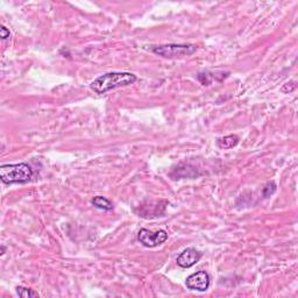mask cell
Returning a JSON list of instances; mask_svg holds the SVG:
<instances>
[{"mask_svg": "<svg viewBox=\"0 0 298 298\" xmlns=\"http://www.w3.org/2000/svg\"><path fill=\"white\" fill-rule=\"evenodd\" d=\"M136 82V76L130 72H107L97 77L91 83V89L98 95H103L111 90L132 85Z\"/></svg>", "mask_w": 298, "mask_h": 298, "instance_id": "cell-1", "label": "cell"}, {"mask_svg": "<svg viewBox=\"0 0 298 298\" xmlns=\"http://www.w3.org/2000/svg\"><path fill=\"white\" fill-rule=\"evenodd\" d=\"M33 177V170L27 163L4 165L0 167V179L5 184H23L29 182Z\"/></svg>", "mask_w": 298, "mask_h": 298, "instance_id": "cell-2", "label": "cell"}, {"mask_svg": "<svg viewBox=\"0 0 298 298\" xmlns=\"http://www.w3.org/2000/svg\"><path fill=\"white\" fill-rule=\"evenodd\" d=\"M154 54L162 56L166 59L180 58V56H189L197 52V46L195 45H163L159 47H154L152 49Z\"/></svg>", "mask_w": 298, "mask_h": 298, "instance_id": "cell-3", "label": "cell"}, {"mask_svg": "<svg viewBox=\"0 0 298 298\" xmlns=\"http://www.w3.org/2000/svg\"><path fill=\"white\" fill-rule=\"evenodd\" d=\"M168 239V233L166 231L160 230L157 232H150L147 229H141L138 233V240L141 242V245L148 248H154L159 245H162Z\"/></svg>", "mask_w": 298, "mask_h": 298, "instance_id": "cell-4", "label": "cell"}, {"mask_svg": "<svg viewBox=\"0 0 298 298\" xmlns=\"http://www.w3.org/2000/svg\"><path fill=\"white\" fill-rule=\"evenodd\" d=\"M185 286L187 289L204 293L210 287V276L206 272H197L186 277Z\"/></svg>", "mask_w": 298, "mask_h": 298, "instance_id": "cell-5", "label": "cell"}, {"mask_svg": "<svg viewBox=\"0 0 298 298\" xmlns=\"http://www.w3.org/2000/svg\"><path fill=\"white\" fill-rule=\"evenodd\" d=\"M200 257H202V253L196 248L190 247V248L183 250V252L177 256L176 262L180 268H191L198 262Z\"/></svg>", "mask_w": 298, "mask_h": 298, "instance_id": "cell-6", "label": "cell"}, {"mask_svg": "<svg viewBox=\"0 0 298 298\" xmlns=\"http://www.w3.org/2000/svg\"><path fill=\"white\" fill-rule=\"evenodd\" d=\"M239 143V138L237 135H226L217 140V146L220 149H231Z\"/></svg>", "mask_w": 298, "mask_h": 298, "instance_id": "cell-7", "label": "cell"}, {"mask_svg": "<svg viewBox=\"0 0 298 298\" xmlns=\"http://www.w3.org/2000/svg\"><path fill=\"white\" fill-rule=\"evenodd\" d=\"M92 205L97 207V209L103 210V211H112L113 210V204L110 202L109 199L105 198V197L102 196H97L91 200Z\"/></svg>", "mask_w": 298, "mask_h": 298, "instance_id": "cell-8", "label": "cell"}, {"mask_svg": "<svg viewBox=\"0 0 298 298\" xmlns=\"http://www.w3.org/2000/svg\"><path fill=\"white\" fill-rule=\"evenodd\" d=\"M16 294H18L20 297H23V298L39 297V294L36 293V291L25 287H16Z\"/></svg>", "mask_w": 298, "mask_h": 298, "instance_id": "cell-9", "label": "cell"}, {"mask_svg": "<svg viewBox=\"0 0 298 298\" xmlns=\"http://www.w3.org/2000/svg\"><path fill=\"white\" fill-rule=\"evenodd\" d=\"M276 183L275 182H268L267 184H266V186L263 187V191H262V195H263V197L264 198H268V197H270V196H273L274 193H275V191H276Z\"/></svg>", "mask_w": 298, "mask_h": 298, "instance_id": "cell-10", "label": "cell"}, {"mask_svg": "<svg viewBox=\"0 0 298 298\" xmlns=\"http://www.w3.org/2000/svg\"><path fill=\"white\" fill-rule=\"evenodd\" d=\"M9 35H11V33H9V31L6 27L2 26L1 28H0V36H1L2 40H6L7 38H9Z\"/></svg>", "mask_w": 298, "mask_h": 298, "instance_id": "cell-11", "label": "cell"}, {"mask_svg": "<svg viewBox=\"0 0 298 298\" xmlns=\"http://www.w3.org/2000/svg\"><path fill=\"white\" fill-rule=\"evenodd\" d=\"M5 254V247L1 246V255H4Z\"/></svg>", "mask_w": 298, "mask_h": 298, "instance_id": "cell-12", "label": "cell"}]
</instances>
